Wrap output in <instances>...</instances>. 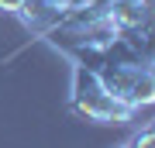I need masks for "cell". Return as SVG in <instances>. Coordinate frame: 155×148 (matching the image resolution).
<instances>
[{
	"label": "cell",
	"mask_w": 155,
	"mask_h": 148,
	"mask_svg": "<svg viewBox=\"0 0 155 148\" xmlns=\"http://www.w3.org/2000/svg\"><path fill=\"white\" fill-rule=\"evenodd\" d=\"M17 7H21V0H0V11H11L14 14Z\"/></svg>",
	"instance_id": "obj_4"
},
{
	"label": "cell",
	"mask_w": 155,
	"mask_h": 148,
	"mask_svg": "<svg viewBox=\"0 0 155 148\" xmlns=\"http://www.w3.org/2000/svg\"><path fill=\"white\" fill-rule=\"evenodd\" d=\"M127 148H155V121H148L138 134L127 141Z\"/></svg>",
	"instance_id": "obj_3"
},
{
	"label": "cell",
	"mask_w": 155,
	"mask_h": 148,
	"mask_svg": "<svg viewBox=\"0 0 155 148\" xmlns=\"http://www.w3.org/2000/svg\"><path fill=\"white\" fill-rule=\"evenodd\" d=\"M69 107H72V114L86 117V121H97V124H124V121H131L138 114V110H131L127 104H121V100H114L107 93V86L100 83L97 69L86 66V62L72 66Z\"/></svg>",
	"instance_id": "obj_1"
},
{
	"label": "cell",
	"mask_w": 155,
	"mask_h": 148,
	"mask_svg": "<svg viewBox=\"0 0 155 148\" xmlns=\"http://www.w3.org/2000/svg\"><path fill=\"white\" fill-rule=\"evenodd\" d=\"M97 76L107 86V93L114 100L127 104L131 110L152 107L155 104V66L152 62H114V59H100Z\"/></svg>",
	"instance_id": "obj_2"
},
{
	"label": "cell",
	"mask_w": 155,
	"mask_h": 148,
	"mask_svg": "<svg viewBox=\"0 0 155 148\" xmlns=\"http://www.w3.org/2000/svg\"><path fill=\"white\" fill-rule=\"evenodd\" d=\"M121 148H127V141H124V145H121Z\"/></svg>",
	"instance_id": "obj_5"
}]
</instances>
